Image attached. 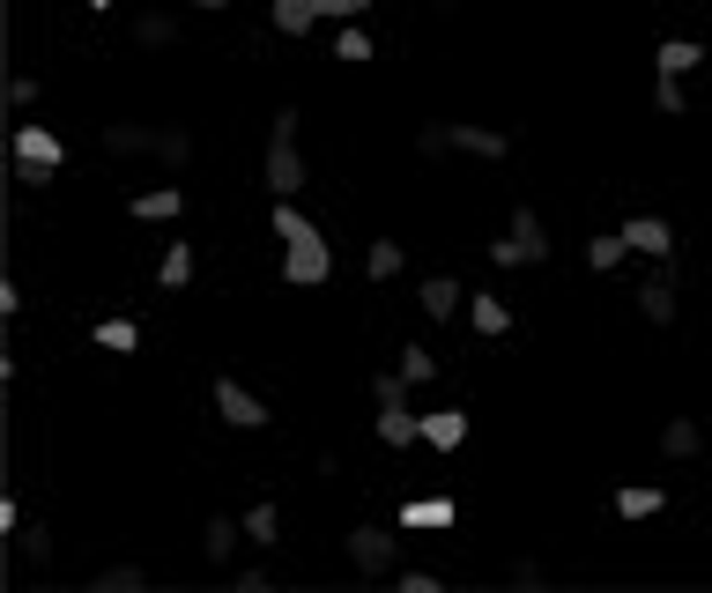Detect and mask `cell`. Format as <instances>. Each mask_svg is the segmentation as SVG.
<instances>
[{"label":"cell","instance_id":"obj_10","mask_svg":"<svg viewBox=\"0 0 712 593\" xmlns=\"http://www.w3.org/2000/svg\"><path fill=\"white\" fill-rule=\"evenodd\" d=\"M623 238H631V252H646V260H668V252H675L668 216H631V222H623Z\"/></svg>","mask_w":712,"mask_h":593},{"label":"cell","instance_id":"obj_29","mask_svg":"<svg viewBox=\"0 0 712 593\" xmlns=\"http://www.w3.org/2000/svg\"><path fill=\"white\" fill-rule=\"evenodd\" d=\"M698 60H705V52L690 45V38H668V45L653 52V67H661V74H690V67H698Z\"/></svg>","mask_w":712,"mask_h":593},{"label":"cell","instance_id":"obj_12","mask_svg":"<svg viewBox=\"0 0 712 593\" xmlns=\"http://www.w3.org/2000/svg\"><path fill=\"white\" fill-rule=\"evenodd\" d=\"M467 438V408H438V416H423V445L431 452H461Z\"/></svg>","mask_w":712,"mask_h":593},{"label":"cell","instance_id":"obj_31","mask_svg":"<svg viewBox=\"0 0 712 593\" xmlns=\"http://www.w3.org/2000/svg\"><path fill=\"white\" fill-rule=\"evenodd\" d=\"M401 378H409V386H431V378H438V356H431L423 342H409L401 348Z\"/></svg>","mask_w":712,"mask_h":593},{"label":"cell","instance_id":"obj_23","mask_svg":"<svg viewBox=\"0 0 712 593\" xmlns=\"http://www.w3.org/2000/svg\"><path fill=\"white\" fill-rule=\"evenodd\" d=\"M268 15H275V30H282V38H305V30L320 23V8H312V0H275Z\"/></svg>","mask_w":712,"mask_h":593},{"label":"cell","instance_id":"obj_9","mask_svg":"<svg viewBox=\"0 0 712 593\" xmlns=\"http://www.w3.org/2000/svg\"><path fill=\"white\" fill-rule=\"evenodd\" d=\"M156 134H164V126L112 119V126H104V156H156Z\"/></svg>","mask_w":712,"mask_h":593},{"label":"cell","instance_id":"obj_6","mask_svg":"<svg viewBox=\"0 0 712 593\" xmlns=\"http://www.w3.org/2000/svg\"><path fill=\"white\" fill-rule=\"evenodd\" d=\"M216 416L230 423V430H260V423H268V400L252 394V386H238V378H216Z\"/></svg>","mask_w":712,"mask_h":593},{"label":"cell","instance_id":"obj_14","mask_svg":"<svg viewBox=\"0 0 712 593\" xmlns=\"http://www.w3.org/2000/svg\"><path fill=\"white\" fill-rule=\"evenodd\" d=\"M661 452L668 460H698V452H705V430H698L690 416H668L661 423Z\"/></svg>","mask_w":712,"mask_h":593},{"label":"cell","instance_id":"obj_19","mask_svg":"<svg viewBox=\"0 0 712 593\" xmlns=\"http://www.w3.org/2000/svg\"><path fill=\"white\" fill-rule=\"evenodd\" d=\"M178 208H186V194H178V186H156V194H134V222H172Z\"/></svg>","mask_w":712,"mask_h":593},{"label":"cell","instance_id":"obj_15","mask_svg":"<svg viewBox=\"0 0 712 593\" xmlns=\"http://www.w3.org/2000/svg\"><path fill=\"white\" fill-rule=\"evenodd\" d=\"M238 534H246V527H238L230 512L208 519V527H200V549H208V564H230V556H238Z\"/></svg>","mask_w":712,"mask_h":593},{"label":"cell","instance_id":"obj_11","mask_svg":"<svg viewBox=\"0 0 712 593\" xmlns=\"http://www.w3.org/2000/svg\"><path fill=\"white\" fill-rule=\"evenodd\" d=\"M453 519H461L453 497H409V504H401V527H409V534H423V527H453Z\"/></svg>","mask_w":712,"mask_h":593},{"label":"cell","instance_id":"obj_41","mask_svg":"<svg viewBox=\"0 0 712 593\" xmlns=\"http://www.w3.org/2000/svg\"><path fill=\"white\" fill-rule=\"evenodd\" d=\"M186 8H200V15H223V8H230V0H186Z\"/></svg>","mask_w":712,"mask_h":593},{"label":"cell","instance_id":"obj_38","mask_svg":"<svg viewBox=\"0 0 712 593\" xmlns=\"http://www.w3.org/2000/svg\"><path fill=\"white\" fill-rule=\"evenodd\" d=\"M393 579H401V593H445L438 571H393Z\"/></svg>","mask_w":712,"mask_h":593},{"label":"cell","instance_id":"obj_40","mask_svg":"<svg viewBox=\"0 0 712 593\" xmlns=\"http://www.w3.org/2000/svg\"><path fill=\"white\" fill-rule=\"evenodd\" d=\"M513 586H549V571H541L535 556H519V564H513Z\"/></svg>","mask_w":712,"mask_h":593},{"label":"cell","instance_id":"obj_34","mask_svg":"<svg viewBox=\"0 0 712 593\" xmlns=\"http://www.w3.org/2000/svg\"><path fill=\"white\" fill-rule=\"evenodd\" d=\"M134 342H142V326H134V320H104L97 326V348H126V356H134Z\"/></svg>","mask_w":712,"mask_h":593},{"label":"cell","instance_id":"obj_32","mask_svg":"<svg viewBox=\"0 0 712 593\" xmlns=\"http://www.w3.org/2000/svg\"><path fill=\"white\" fill-rule=\"evenodd\" d=\"M653 104H661V119H683V112H690L683 74H661V82H653Z\"/></svg>","mask_w":712,"mask_h":593},{"label":"cell","instance_id":"obj_7","mask_svg":"<svg viewBox=\"0 0 712 593\" xmlns=\"http://www.w3.org/2000/svg\"><path fill=\"white\" fill-rule=\"evenodd\" d=\"M639 320L675 326V268H668V260H661V274H653V282H639Z\"/></svg>","mask_w":712,"mask_h":593},{"label":"cell","instance_id":"obj_3","mask_svg":"<svg viewBox=\"0 0 712 593\" xmlns=\"http://www.w3.org/2000/svg\"><path fill=\"white\" fill-rule=\"evenodd\" d=\"M491 260L497 268H541V260H549V230H541V216L527 208V200L513 208V230L491 246Z\"/></svg>","mask_w":712,"mask_h":593},{"label":"cell","instance_id":"obj_17","mask_svg":"<svg viewBox=\"0 0 712 593\" xmlns=\"http://www.w3.org/2000/svg\"><path fill=\"white\" fill-rule=\"evenodd\" d=\"M467 320H475V334H513V304L505 296H467Z\"/></svg>","mask_w":712,"mask_h":593},{"label":"cell","instance_id":"obj_18","mask_svg":"<svg viewBox=\"0 0 712 593\" xmlns=\"http://www.w3.org/2000/svg\"><path fill=\"white\" fill-rule=\"evenodd\" d=\"M623 260H631V238H623V230H609V238H587V268H594V274H616Z\"/></svg>","mask_w":712,"mask_h":593},{"label":"cell","instance_id":"obj_26","mask_svg":"<svg viewBox=\"0 0 712 593\" xmlns=\"http://www.w3.org/2000/svg\"><path fill=\"white\" fill-rule=\"evenodd\" d=\"M142 586H148L142 564H112V571H97V579H90V593H142Z\"/></svg>","mask_w":712,"mask_h":593},{"label":"cell","instance_id":"obj_43","mask_svg":"<svg viewBox=\"0 0 712 593\" xmlns=\"http://www.w3.org/2000/svg\"><path fill=\"white\" fill-rule=\"evenodd\" d=\"M431 8H445V0H431Z\"/></svg>","mask_w":712,"mask_h":593},{"label":"cell","instance_id":"obj_42","mask_svg":"<svg viewBox=\"0 0 712 593\" xmlns=\"http://www.w3.org/2000/svg\"><path fill=\"white\" fill-rule=\"evenodd\" d=\"M90 8H112V0H90Z\"/></svg>","mask_w":712,"mask_h":593},{"label":"cell","instance_id":"obj_20","mask_svg":"<svg viewBox=\"0 0 712 593\" xmlns=\"http://www.w3.org/2000/svg\"><path fill=\"white\" fill-rule=\"evenodd\" d=\"M401 268H409V252L393 246V238H371V252H364V274H371V282H393Z\"/></svg>","mask_w":712,"mask_h":593},{"label":"cell","instance_id":"obj_30","mask_svg":"<svg viewBox=\"0 0 712 593\" xmlns=\"http://www.w3.org/2000/svg\"><path fill=\"white\" fill-rule=\"evenodd\" d=\"M371 400H379V408H409V378H401V364L371 371Z\"/></svg>","mask_w":712,"mask_h":593},{"label":"cell","instance_id":"obj_5","mask_svg":"<svg viewBox=\"0 0 712 593\" xmlns=\"http://www.w3.org/2000/svg\"><path fill=\"white\" fill-rule=\"evenodd\" d=\"M349 564L364 571V579H393V571H401V534H386V527H357V534H349Z\"/></svg>","mask_w":712,"mask_h":593},{"label":"cell","instance_id":"obj_24","mask_svg":"<svg viewBox=\"0 0 712 593\" xmlns=\"http://www.w3.org/2000/svg\"><path fill=\"white\" fill-rule=\"evenodd\" d=\"M661 512V490L653 482H631V490H616V519H653Z\"/></svg>","mask_w":712,"mask_h":593},{"label":"cell","instance_id":"obj_13","mask_svg":"<svg viewBox=\"0 0 712 593\" xmlns=\"http://www.w3.org/2000/svg\"><path fill=\"white\" fill-rule=\"evenodd\" d=\"M416 296H423V320H453L467 290L453 282V274H423V290H416Z\"/></svg>","mask_w":712,"mask_h":593},{"label":"cell","instance_id":"obj_35","mask_svg":"<svg viewBox=\"0 0 712 593\" xmlns=\"http://www.w3.org/2000/svg\"><path fill=\"white\" fill-rule=\"evenodd\" d=\"M320 15H334V23H357V15H371V0H312Z\"/></svg>","mask_w":712,"mask_h":593},{"label":"cell","instance_id":"obj_4","mask_svg":"<svg viewBox=\"0 0 712 593\" xmlns=\"http://www.w3.org/2000/svg\"><path fill=\"white\" fill-rule=\"evenodd\" d=\"M327 274H334V252H327L320 230H305V238L282 246V282H290V290H320Z\"/></svg>","mask_w":712,"mask_h":593},{"label":"cell","instance_id":"obj_8","mask_svg":"<svg viewBox=\"0 0 712 593\" xmlns=\"http://www.w3.org/2000/svg\"><path fill=\"white\" fill-rule=\"evenodd\" d=\"M453 148H467V156H483V164H505V156H513V134H497V126H467V119H453Z\"/></svg>","mask_w":712,"mask_h":593},{"label":"cell","instance_id":"obj_25","mask_svg":"<svg viewBox=\"0 0 712 593\" xmlns=\"http://www.w3.org/2000/svg\"><path fill=\"white\" fill-rule=\"evenodd\" d=\"M186 156H194V134H186V126H164V134H156V164H164V171H186Z\"/></svg>","mask_w":712,"mask_h":593},{"label":"cell","instance_id":"obj_27","mask_svg":"<svg viewBox=\"0 0 712 593\" xmlns=\"http://www.w3.org/2000/svg\"><path fill=\"white\" fill-rule=\"evenodd\" d=\"M156 282H164V290H186V282H194V246H186V238H178V246L164 252V268H156Z\"/></svg>","mask_w":712,"mask_h":593},{"label":"cell","instance_id":"obj_36","mask_svg":"<svg viewBox=\"0 0 712 593\" xmlns=\"http://www.w3.org/2000/svg\"><path fill=\"white\" fill-rule=\"evenodd\" d=\"M334 52H342V60H371V38L357 23H342V38H334Z\"/></svg>","mask_w":712,"mask_h":593},{"label":"cell","instance_id":"obj_33","mask_svg":"<svg viewBox=\"0 0 712 593\" xmlns=\"http://www.w3.org/2000/svg\"><path fill=\"white\" fill-rule=\"evenodd\" d=\"M305 230H312V216H305L297 200H275V238L290 246V238H305Z\"/></svg>","mask_w":712,"mask_h":593},{"label":"cell","instance_id":"obj_28","mask_svg":"<svg viewBox=\"0 0 712 593\" xmlns=\"http://www.w3.org/2000/svg\"><path fill=\"white\" fill-rule=\"evenodd\" d=\"M16 549H23V564H38V571H45L60 542H52V527H16Z\"/></svg>","mask_w":712,"mask_h":593},{"label":"cell","instance_id":"obj_37","mask_svg":"<svg viewBox=\"0 0 712 593\" xmlns=\"http://www.w3.org/2000/svg\"><path fill=\"white\" fill-rule=\"evenodd\" d=\"M8 104L30 112V104H38V74H8Z\"/></svg>","mask_w":712,"mask_h":593},{"label":"cell","instance_id":"obj_39","mask_svg":"<svg viewBox=\"0 0 712 593\" xmlns=\"http://www.w3.org/2000/svg\"><path fill=\"white\" fill-rule=\"evenodd\" d=\"M416 148H423V156H445V148H453V126H423Z\"/></svg>","mask_w":712,"mask_h":593},{"label":"cell","instance_id":"obj_16","mask_svg":"<svg viewBox=\"0 0 712 593\" xmlns=\"http://www.w3.org/2000/svg\"><path fill=\"white\" fill-rule=\"evenodd\" d=\"M134 45H148V52L178 45V15H164V8H148V15H134Z\"/></svg>","mask_w":712,"mask_h":593},{"label":"cell","instance_id":"obj_2","mask_svg":"<svg viewBox=\"0 0 712 593\" xmlns=\"http://www.w3.org/2000/svg\"><path fill=\"white\" fill-rule=\"evenodd\" d=\"M297 104H282L275 112V126H268V194L275 200H297L305 194V148H297Z\"/></svg>","mask_w":712,"mask_h":593},{"label":"cell","instance_id":"obj_1","mask_svg":"<svg viewBox=\"0 0 712 593\" xmlns=\"http://www.w3.org/2000/svg\"><path fill=\"white\" fill-rule=\"evenodd\" d=\"M8 178L23 186V194H45L52 178H60V134L38 119L16 126V142H8Z\"/></svg>","mask_w":712,"mask_h":593},{"label":"cell","instance_id":"obj_22","mask_svg":"<svg viewBox=\"0 0 712 593\" xmlns=\"http://www.w3.org/2000/svg\"><path fill=\"white\" fill-rule=\"evenodd\" d=\"M246 542H252V549H275V542H282V512H275L268 497L246 512Z\"/></svg>","mask_w":712,"mask_h":593},{"label":"cell","instance_id":"obj_21","mask_svg":"<svg viewBox=\"0 0 712 593\" xmlns=\"http://www.w3.org/2000/svg\"><path fill=\"white\" fill-rule=\"evenodd\" d=\"M379 438H386V445H416L423 416H416V408H379Z\"/></svg>","mask_w":712,"mask_h":593}]
</instances>
